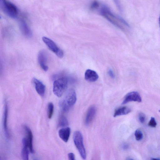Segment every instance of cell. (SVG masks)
I'll list each match as a JSON object with an SVG mask.
<instances>
[{
  "mask_svg": "<svg viewBox=\"0 0 160 160\" xmlns=\"http://www.w3.org/2000/svg\"><path fill=\"white\" fill-rule=\"evenodd\" d=\"M100 13L110 22L121 29H124L129 28V25L124 19L115 15L105 5L101 7Z\"/></svg>",
  "mask_w": 160,
  "mask_h": 160,
  "instance_id": "1",
  "label": "cell"
},
{
  "mask_svg": "<svg viewBox=\"0 0 160 160\" xmlns=\"http://www.w3.org/2000/svg\"><path fill=\"white\" fill-rule=\"evenodd\" d=\"M77 100V96L75 91L70 89L66 92L63 98L59 102V107L62 112H68L75 104Z\"/></svg>",
  "mask_w": 160,
  "mask_h": 160,
  "instance_id": "2",
  "label": "cell"
},
{
  "mask_svg": "<svg viewBox=\"0 0 160 160\" xmlns=\"http://www.w3.org/2000/svg\"><path fill=\"white\" fill-rule=\"evenodd\" d=\"M68 84L67 79L64 77L60 78L53 82V91L58 97H61L66 90Z\"/></svg>",
  "mask_w": 160,
  "mask_h": 160,
  "instance_id": "3",
  "label": "cell"
},
{
  "mask_svg": "<svg viewBox=\"0 0 160 160\" xmlns=\"http://www.w3.org/2000/svg\"><path fill=\"white\" fill-rule=\"evenodd\" d=\"M73 139L75 145L78 149L80 156L83 159L86 158V152L83 142V136L79 131H76L73 133Z\"/></svg>",
  "mask_w": 160,
  "mask_h": 160,
  "instance_id": "4",
  "label": "cell"
},
{
  "mask_svg": "<svg viewBox=\"0 0 160 160\" xmlns=\"http://www.w3.org/2000/svg\"><path fill=\"white\" fill-rule=\"evenodd\" d=\"M3 9L5 13L9 17L16 18L18 14V10L13 3L6 0H2Z\"/></svg>",
  "mask_w": 160,
  "mask_h": 160,
  "instance_id": "5",
  "label": "cell"
},
{
  "mask_svg": "<svg viewBox=\"0 0 160 160\" xmlns=\"http://www.w3.org/2000/svg\"><path fill=\"white\" fill-rule=\"evenodd\" d=\"M42 39L49 49L55 53L58 57L62 58L63 57V51L58 47L54 41L45 37H43Z\"/></svg>",
  "mask_w": 160,
  "mask_h": 160,
  "instance_id": "6",
  "label": "cell"
},
{
  "mask_svg": "<svg viewBox=\"0 0 160 160\" xmlns=\"http://www.w3.org/2000/svg\"><path fill=\"white\" fill-rule=\"evenodd\" d=\"M142 100L141 97L139 93L136 91H133L128 93L125 97L122 104H125L132 102H141Z\"/></svg>",
  "mask_w": 160,
  "mask_h": 160,
  "instance_id": "7",
  "label": "cell"
},
{
  "mask_svg": "<svg viewBox=\"0 0 160 160\" xmlns=\"http://www.w3.org/2000/svg\"><path fill=\"white\" fill-rule=\"evenodd\" d=\"M8 105L6 101L5 100L3 116V125L5 134L7 138H8L9 137V134L8 125Z\"/></svg>",
  "mask_w": 160,
  "mask_h": 160,
  "instance_id": "8",
  "label": "cell"
},
{
  "mask_svg": "<svg viewBox=\"0 0 160 160\" xmlns=\"http://www.w3.org/2000/svg\"><path fill=\"white\" fill-rule=\"evenodd\" d=\"M96 112V108L94 105L91 106L88 108L85 117V124L88 125L93 119Z\"/></svg>",
  "mask_w": 160,
  "mask_h": 160,
  "instance_id": "9",
  "label": "cell"
},
{
  "mask_svg": "<svg viewBox=\"0 0 160 160\" xmlns=\"http://www.w3.org/2000/svg\"><path fill=\"white\" fill-rule=\"evenodd\" d=\"M32 82L37 93L41 96H43L45 91V85L41 81L35 78L32 79Z\"/></svg>",
  "mask_w": 160,
  "mask_h": 160,
  "instance_id": "10",
  "label": "cell"
},
{
  "mask_svg": "<svg viewBox=\"0 0 160 160\" xmlns=\"http://www.w3.org/2000/svg\"><path fill=\"white\" fill-rule=\"evenodd\" d=\"M47 56L43 51H40L38 54V60L41 68L44 71H47L48 68L47 65Z\"/></svg>",
  "mask_w": 160,
  "mask_h": 160,
  "instance_id": "11",
  "label": "cell"
},
{
  "mask_svg": "<svg viewBox=\"0 0 160 160\" xmlns=\"http://www.w3.org/2000/svg\"><path fill=\"white\" fill-rule=\"evenodd\" d=\"M24 128L27 134L26 138L30 152L31 153L34 152L32 145L33 135L30 128L27 126H24Z\"/></svg>",
  "mask_w": 160,
  "mask_h": 160,
  "instance_id": "12",
  "label": "cell"
},
{
  "mask_svg": "<svg viewBox=\"0 0 160 160\" xmlns=\"http://www.w3.org/2000/svg\"><path fill=\"white\" fill-rule=\"evenodd\" d=\"M19 25L20 30L23 35L27 37L32 36V31L26 22L23 19L20 20Z\"/></svg>",
  "mask_w": 160,
  "mask_h": 160,
  "instance_id": "13",
  "label": "cell"
},
{
  "mask_svg": "<svg viewBox=\"0 0 160 160\" xmlns=\"http://www.w3.org/2000/svg\"><path fill=\"white\" fill-rule=\"evenodd\" d=\"M98 78V76L95 71L90 69H87L85 73V78L87 81L92 82L96 81Z\"/></svg>",
  "mask_w": 160,
  "mask_h": 160,
  "instance_id": "14",
  "label": "cell"
},
{
  "mask_svg": "<svg viewBox=\"0 0 160 160\" xmlns=\"http://www.w3.org/2000/svg\"><path fill=\"white\" fill-rule=\"evenodd\" d=\"M71 129L69 127H66L60 129L58 134L60 138L64 142H67L69 138Z\"/></svg>",
  "mask_w": 160,
  "mask_h": 160,
  "instance_id": "15",
  "label": "cell"
},
{
  "mask_svg": "<svg viewBox=\"0 0 160 160\" xmlns=\"http://www.w3.org/2000/svg\"><path fill=\"white\" fill-rule=\"evenodd\" d=\"M23 148L21 151V156L22 159L28 160L29 158V150L26 138H23L22 140Z\"/></svg>",
  "mask_w": 160,
  "mask_h": 160,
  "instance_id": "16",
  "label": "cell"
},
{
  "mask_svg": "<svg viewBox=\"0 0 160 160\" xmlns=\"http://www.w3.org/2000/svg\"><path fill=\"white\" fill-rule=\"evenodd\" d=\"M131 111V109L126 106H123L116 109L114 112V117L122 115H125L129 113Z\"/></svg>",
  "mask_w": 160,
  "mask_h": 160,
  "instance_id": "17",
  "label": "cell"
},
{
  "mask_svg": "<svg viewBox=\"0 0 160 160\" xmlns=\"http://www.w3.org/2000/svg\"><path fill=\"white\" fill-rule=\"evenodd\" d=\"M68 124V121L67 118L63 115L60 116L58 122L59 127H65Z\"/></svg>",
  "mask_w": 160,
  "mask_h": 160,
  "instance_id": "18",
  "label": "cell"
},
{
  "mask_svg": "<svg viewBox=\"0 0 160 160\" xmlns=\"http://www.w3.org/2000/svg\"><path fill=\"white\" fill-rule=\"evenodd\" d=\"M54 111V105L52 102L48 103V118L50 119L52 118Z\"/></svg>",
  "mask_w": 160,
  "mask_h": 160,
  "instance_id": "19",
  "label": "cell"
},
{
  "mask_svg": "<svg viewBox=\"0 0 160 160\" xmlns=\"http://www.w3.org/2000/svg\"><path fill=\"white\" fill-rule=\"evenodd\" d=\"M134 135L136 139L138 141L141 140L143 137V133L142 131L139 129H138L135 131Z\"/></svg>",
  "mask_w": 160,
  "mask_h": 160,
  "instance_id": "20",
  "label": "cell"
},
{
  "mask_svg": "<svg viewBox=\"0 0 160 160\" xmlns=\"http://www.w3.org/2000/svg\"><path fill=\"white\" fill-rule=\"evenodd\" d=\"M157 125V123L155 118L153 117H152L148 123V125L153 128H155Z\"/></svg>",
  "mask_w": 160,
  "mask_h": 160,
  "instance_id": "21",
  "label": "cell"
},
{
  "mask_svg": "<svg viewBox=\"0 0 160 160\" xmlns=\"http://www.w3.org/2000/svg\"><path fill=\"white\" fill-rule=\"evenodd\" d=\"M99 7V3L96 1L92 2L90 5V8L91 10H94L98 8Z\"/></svg>",
  "mask_w": 160,
  "mask_h": 160,
  "instance_id": "22",
  "label": "cell"
},
{
  "mask_svg": "<svg viewBox=\"0 0 160 160\" xmlns=\"http://www.w3.org/2000/svg\"><path fill=\"white\" fill-rule=\"evenodd\" d=\"M138 119L140 122L142 123H144L145 120V116L143 113H140L138 115Z\"/></svg>",
  "mask_w": 160,
  "mask_h": 160,
  "instance_id": "23",
  "label": "cell"
},
{
  "mask_svg": "<svg viewBox=\"0 0 160 160\" xmlns=\"http://www.w3.org/2000/svg\"><path fill=\"white\" fill-rule=\"evenodd\" d=\"M113 1H114V2H115L116 4V6L118 8L119 10L121 11L122 9L121 6L118 0H113Z\"/></svg>",
  "mask_w": 160,
  "mask_h": 160,
  "instance_id": "24",
  "label": "cell"
},
{
  "mask_svg": "<svg viewBox=\"0 0 160 160\" xmlns=\"http://www.w3.org/2000/svg\"><path fill=\"white\" fill-rule=\"evenodd\" d=\"M68 158L70 160H74L75 155L72 152L69 153L68 154Z\"/></svg>",
  "mask_w": 160,
  "mask_h": 160,
  "instance_id": "25",
  "label": "cell"
},
{
  "mask_svg": "<svg viewBox=\"0 0 160 160\" xmlns=\"http://www.w3.org/2000/svg\"><path fill=\"white\" fill-rule=\"evenodd\" d=\"M122 148L124 150H127L129 148V146L128 144L124 143L123 144Z\"/></svg>",
  "mask_w": 160,
  "mask_h": 160,
  "instance_id": "26",
  "label": "cell"
},
{
  "mask_svg": "<svg viewBox=\"0 0 160 160\" xmlns=\"http://www.w3.org/2000/svg\"><path fill=\"white\" fill-rule=\"evenodd\" d=\"M127 160H133V158H127V159H126Z\"/></svg>",
  "mask_w": 160,
  "mask_h": 160,
  "instance_id": "27",
  "label": "cell"
},
{
  "mask_svg": "<svg viewBox=\"0 0 160 160\" xmlns=\"http://www.w3.org/2000/svg\"><path fill=\"white\" fill-rule=\"evenodd\" d=\"M152 160H159V159H158V158H152Z\"/></svg>",
  "mask_w": 160,
  "mask_h": 160,
  "instance_id": "28",
  "label": "cell"
},
{
  "mask_svg": "<svg viewBox=\"0 0 160 160\" xmlns=\"http://www.w3.org/2000/svg\"><path fill=\"white\" fill-rule=\"evenodd\" d=\"M1 159H2L1 157V156L0 155V160H1Z\"/></svg>",
  "mask_w": 160,
  "mask_h": 160,
  "instance_id": "29",
  "label": "cell"
},
{
  "mask_svg": "<svg viewBox=\"0 0 160 160\" xmlns=\"http://www.w3.org/2000/svg\"><path fill=\"white\" fill-rule=\"evenodd\" d=\"M1 16L0 15V19H1Z\"/></svg>",
  "mask_w": 160,
  "mask_h": 160,
  "instance_id": "30",
  "label": "cell"
},
{
  "mask_svg": "<svg viewBox=\"0 0 160 160\" xmlns=\"http://www.w3.org/2000/svg\"><path fill=\"white\" fill-rule=\"evenodd\" d=\"M1 0H0V1Z\"/></svg>",
  "mask_w": 160,
  "mask_h": 160,
  "instance_id": "31",
  "label": "cell"
}]
</instances>
